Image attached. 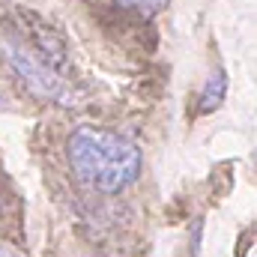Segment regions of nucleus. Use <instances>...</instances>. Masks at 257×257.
<instances>
[{
  "instance_id": "5",
  "label": "nucleus",
  "mask_w": 257,
  "mask_h": 257,
  "mask_svg": "<svg viewBox=\"0 0 257 257\" xmlns=\"http://www.w3.org/2000/svg\"><path fill=\"white\" fill-rule=\"evenodd\" d=\"M3 105H6V99H3V96H0V108H3Z\"/></svg>"
},
{
  "instance_id": "4",
  "label": "nucleus",
  "mask_w": 257,
  "mask_h": 257,
  "mask_svg": "<svg viewBox=\"0 0 257 257\" xmlns=\"http://www.w3.org/2000/svg\"><path fill=\"white\" fill-rule=\"evenodd\" d=\"M120 6H126V9H135V12H141V15H156L168 0H117Z\"/></svg>"
},
{
  "instance_id": "2",
  "label": "nucleus",
  "mask_w": 257,
  "mask_h": 257,
  "mask_svg": "<svg viewBox=\"0 0 257 257\" xmlns=\"http://www.w3.org/2000/svg\"><path fill=\"white\" fill-rule=\"evenodd\" d=\"M0 51L9 60L12 72L42 99L57 102V105H75L78 102V90L69 84L60 66L54 60V54L48 48H42L36 39H30L27 33L18 30H3L0 33Z\"/></svg>"
},
{
  "instance_id": "1",
  "label": "nucleus",
  "mask_w": 257,
  "mask_h": 257,
  "mask_svg": "<svg viewBox=\"0 0 257 257\" xmlns=\"http://www.w3.org/2000/svg\"><path fill=\"white\" fill-rule=\"evenodd\" d=\"M69 162L81 183L102 194L123 192L141 174V150L114 132L78 126L69 135Z\"/></svg>"
},
{
  "instance_id": "3",
  "label": "nucleus",
  "mask_w": 257,
  "mask_h": 257,
  "mask_svg": "<svg viewBox=\"0 0 257 257\" xmlns=\"http://www.w3.org/2000/svg\"><path fill=\"white\" fill-rule=\"evenodd\" d=\"M224 93H227V75L221 69H212V75L206 78L203 90H200V99H197V108L200 114H212L221 102H224Z\"/></svg>"
}]
</instances>
